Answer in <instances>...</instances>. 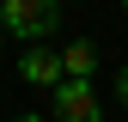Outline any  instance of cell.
<instances>
[{
	"label": "cell",
	"mask_w": 128,
	"mask_h": 122,
	"mask_svg": "<svg viewBox=\"0 0 128 122\" xmlns=\"http://www.w3.org/2000/svg\"><path fill=\"white\" fill-rule=\"evenodd\" d=\"M61 24V0H0V30H12L18 43H43Z\"/></svg>",
	"instance_id": "6da1fadb"
},
{
	"label": "cell",
	"mask_w": 128,
	"mask_h": 122,
	"mask_svg": "<svg viewBox=\"0 0 128 122\" xmlns=\"http://www.w3.org/2000/svg\"><path fill=\"white\" fill-rule=\"evenodd\" d=\"M49 98H55V122H104V104H98V92H92V80L61 73L49 86Z\"/></svg>",
	"instance_id": "7a4b0ae2"
},
{
	"label": "cell",
	"mask_w": 128,
	"mask_h": 122,
	"mask_svg": "<svg viewBox=\"0 0 128 122\" xmlns=\"http://www.w3.org/2000/svg\"><path fill=\"white\" fill-rule=\"evenodd\" d=\"M61 73H67V67H61V55H55V49L24 43V55H18V80H24V86H55Z\"/></svg>",
	"instance_id": "3957f363"
},
{
	"label": "cell",
	"mask_w": 128,
	"mask_h": 122,
	"mask_svg": "<svg viewBox=\"0 0 128 122\" xmlns=\"http://www.w3.org/2000/svg\"><path fill=\"white\" fill-rule=\"evenodd\" d=\"M61 67H67V73H73V80H92V67H98V49H92V43H86V37H79V43H73V49H67V55H61Z\"/></svg>",
	"instance_id": "277c9868"
},
{
	"label": "cell",
	"mask_w": 128,
	"mask_h": 122,
	"mask_svg": "<svg viewBox=\"0 0 128 122\" xmlns=\"http://www.w3.org/2000/svg\"><path fill=\"white\" fill-rule=\"evenodd\" d=\"M116 98H122V104H128V67H122V73H116Z\"/></svg>",
	"instance_id": "5b68a950"
},
{
	"label": "cell",
	"mask_w": 128,
	"mask_h": 122,
	"mask_svg": "<svg viewBox=\"0 0 128 122\" xmlns=\"http://www.w3.org/2000/svg\"><path fill=\"white\" fill-rule=\"evenodd\" d=\"M12 122H43V116H12Z\"/></svg>",
	"instance_id": "8992f818"
},
{
	"label": "cell",
	"mask_w": 128,
	"mask_h": 122,
	"mask_svg": "<svg viewBox=\"0 0 128 122\" xmlns=\"http://www.w3.org/2000/svg\"><path fill=\"white\" fill-rule=\"evenodd\" d=\"M122 12H128V0H122Z\"/></svg>",
	"instance_id": "52a82bcc"
}]
</instances>
